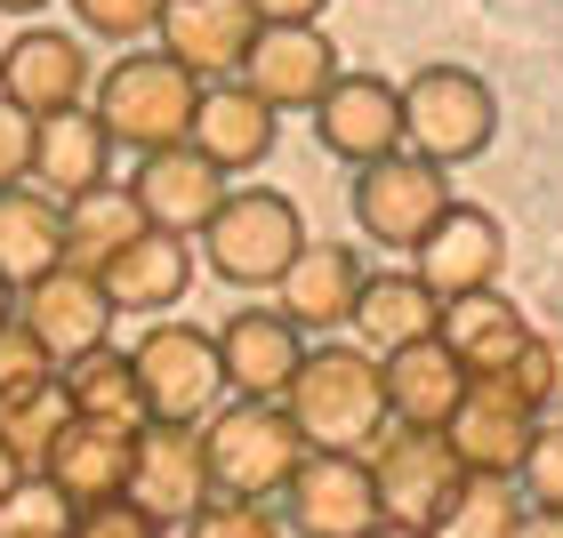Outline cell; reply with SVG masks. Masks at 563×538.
Returning <instances> with one entry per match:
<instances>
[{"mask_svg":"<svg viewBox=\"0 0 563 538\" xmlns=\"http://www.w3.org/2000/svg\"><path fill=\"white\" fill-rule=\"evenodd\" d=\"M306 450H371L387 434V378L371 346H306L298 378L282 386Z\"/></svg>","mask_w":563,"mask_h":538,"instance_id":"1","label":"cell"},{"mask_svg":"<svg viewBox=\"0 0 563 538\" xmlns=\"http://www.w3.org/2000/svg\"><path fill=\"white\" fill-rule=\"evenodd\" d=\"M201 458H210V491L218 498H282V482L298 474V426L282 402H250V394H225L210 418H201Z\"/></svg>","mask_w":563,"mask_h":538,"instance_id":"2","label":"cell"},{"mask_svg":"<svg viewBox=\"0 0 563 538\" xmlns=\"http://www.w3.org/2000/svg\"><path fill=\"white\" fill-rule=\"evenodd\" d=\"M194 249L225 290H274L282 266L306 249V217H298V201L274 193V186H234L218 201V217L194 234Z\"/></svg>","mask_w":563,"mask_h":538,"instance_id":"3","label":"cell"},{"mask_svg":"<svg viewBox=\"0 0 563 538\" xmlns=\"http://www.w3.org/2000/svg\"><path fill=\"white\" fill-rule=\"evenodd\" d=\"M194 97H201L194 72L177 65L169 48H145V57H113V65L89 81V113L113 130V145L162 153V145H186Z\"/></svg>","mask_w":563,"mask_h":538,"instance_id":"4","label":"cell"},{"mask_svg":"<svg viewBox=\"0 0 563 538\" xmlns=\"http://www.w3.org/2000/svg\"><path fill=\"white\" fill-rule=\"evenodd\" d=\"M499 137V97L483 72L467 65H419L411 81H402V145L427 153V161H475V153H492Z\"/></svg>","mask_w":563,"mask_h":538,"instance_id":"5","label":"cell"},{"mask_svg":"<svg viewBox=\"0 0 563 538\" xmlns=\"http://www.w3.org/2000/svg\"><path fill=\"white\" fill-rule=\"evenodd\" d=\"M443 210H451V169L411 153V145H395V153L354 169V225L378 249H419Z\"/></svg>","mask_w":563,"mask_h":538,"instance_id":"6","label":"cell"},{"mask_svg":"<svg viewBox=\"0 0 563 538\" xmlns=\"http://www.w3.org/2000/svg\"><path fill=\"white\" fill-rule=\"evenodd\" d=\"M363 458H371V482H378L387 523L434 530V523L451 515V498L467 491V467H459V450H451L443 426H387Z\"/></svg>","mask_w":563,"mask_h":538,"instance_id":"7","label":"cell"},{"mask_svg":"<svg viewBox=\"0 0 563 538\" xmlns=\"http://www.w3.org/2000/svg\"><path fill=\"white\" fill-rule=\"evenodd\" d=\"M137 362V386L145 410L169 426H201L210 410L225 402V370H218V329H194V322H145V338L130 346Z\"/></svg>","mask_w":563,"mask_h":538,"instance_id":"8","label":"cell"},{"mask_svg":"<svg viewBox=\"0 0 563 538\" xmlns=\"http://www.w3.org/2000/svg\"><path fill=\"white\" fill-rule=\"evenodd\" d=\"M282 523L298 538H371L387 523L378 506V482H371V458L363 450H306L298 474L282 482Z\"/></svg>","mask_w":563,"mask_h":538,"instance_id":"9","label":"cell"},{"mask_svg":"<svg viewBox=\"0 0 563 538\" xmlns=\"http://www.w3.org/2000/svg\"><path fill=\"white\" fill-rule=\"evenodd\" d=\"M16 322H24V338L65 370V362H81L89 346L113 338V298H106V281L81 273V266H48L16 290Z\"/></svg>","mask_w":563,"mask_h":538,"instance_id":"10","label":"cell"},{"mask_svg":"<svg viewBox=\"0 0 563 538\" xmlns=\"http://www.w3.org/2000/svg\"><path fill=\"white\" fill-rule=\"evenodd\" d=\"M121 498H137L145 515H162L169 530L194 523L210 506V458H201V426H169V418H145L137 442H130V482Z\"/></svg>","mask_w":563,"mask_h":538,"instance_id":"11","label":"cell"},{"mask_svg":"<svg viewBox=\"0 0 563 538\" xmlns=\"http://www.w3.org/2000/svg\"><path fill=\"white\" fill-rule=\"evenodd\" d=\"M89 41L81 33H57V24H24V33L0 48V97L16 113H65V105H89Z\"/></svg>","mask_w":563,"mask_h":538,"instance_id":"12","label":"cell"},{"mask_svg":"<svg viewBox=\"0 0 563 538\" xmlns=\"http://www.w3.org/2000/svg\"><path fill=\"white\" fill-rule=\"evenodd\" d=\"M443 434H451V450H459L467 474H507L516 482L531 434H540V410L507 386V378H467V394H459V410L443 418Z\"/></svg>","mask_w":563,"mask_h":538,"instance_id":"13","label":"cell"},{"mask_svg":"<svg viewBox=\"0 0 563 538\" xmlns=\"http://www.w3.org/2000/svg\"><path fill=\"white\" fill-rule=\"evenodd\" d=\"M339 72L346 65H339V48H330L322 24H258V41H250V57H242V81L258 89L274 113H314Z\"/></svg>","mask_w":563,"mask_h":538,"instance_id":"14","label":"cell"},{"mask_svg":"<svg viewBox=\"0 0 563 538\" xmlns=\"http://www.w3.org/2000/svg\"><path fill=\"white\" fill-rule=\"evenodd\" d=\"M130 193H137V210L153 234H201V225L218 217V201L234 193V177H225L210 153H194V145H162V153H137V177H130Z\"/></svg>","mask_w":563,"mask_h":538,"instance_id":"15","label":"cell"},{"mask_svg":"<svg viewBox=\"0 0 563 538\" xmlns=\"http://www.w3.org/2000/svg\"><path fill=\"white\" fill-rule=\"evenodd\" d=\"M499 266H507V234H499L492 210H475V201H451V210L427 225V242L411 249V273L434 298L499 290Z\"/></svg>","mask_w":563,"mask_h":538,"instance_id":"16","label":"cell"},{"mask_svg":"<svg viewBox=\"0 0 563 538\" xmlns=\"http://www.w3.org/2000/svg\"><path fill=\"white\" fill-rule=\"evenodd\" d=\"M298 362H306V329L282 314V305H242V314H225V329H218L225 394L282 402V386L298 378Z\"/></svg>","mask_w":563,"mask_h":538,"instance_id":"17","label":"cell"},{"mask_svg":"<svg viewBox=\"0 0 563 538\" xmlns=\"http://www.w3.org/2000/svg\"><path fill=\"white\" fill-rule=\"evenodd\" d=\"M274 130H282V113L242 81V72H225V81H201L194 121H186V145L210 153L225 177H242V169H258L274 153Z\"/></svg>","mask_w":563,"mask_h":538,"instance_id":"18","label":"cell"},{"mask_svg":"<svg viewBox=\"0 0 563 538\" xmlns=\"http://www.w3.org/2000/svg\"><path fill=\"white\" fill-rule=\"evenodd\" d=\"M314 137H322V153H339L346 169L395 153L402 145V89L378 81V72H339V81L322 89V105H314Z\"/></svg>","mask_w":563,"mask_h":538,"instance_id":"19","label":"cell"},{"mask_svg":"<svg viewBox=\"0 0 563 538\" xmlns=\"http://www.w3.org/2000/svg\"><path fill=\"white\" fill-rule=\"evenodd\" d=\"M363 249H346V242H306L290 266H282L274 281V305L290 314L306 338H322V329H346L354 322V298H363Z\"/></svg>","mask_w":563,"mask_h":538,"instance_id":"20","label":"cell"},{"mask_svg":"<svg viewBox=\"0 0 563 538\" xmlns=\"http://www.w3.org/2000/svg\"><path fill=\"white\" fill-rule=\"evenodd\" d=\"M250 41H258V9H250V0H169L162 9V48L194 72V81L242 72Z\"/></svg>","mask_w":563,"mask_h":538,"instance_id":"21","label":"cell"},{"mask_svg":"<svg viewBox=\"0 0 563 538\" xmlns=\"http://www.w3.org/2000/svg\"><path fill=\"white\" fill-rule=\"evenodd\" d=\"M33 186L48 201H73V193H89V186H113V130L89 105L41 113L33 121Z\"/></svg>","mask_w":563,"mask_h":538,"instance_id":"22","label":"cell"},{"mask_svg":"<svg viewBox=\"0 0 563 538\" xmlns=\"http://www.w3.org/2000/svg\"><path fill=\"white\" fill-rule=\"evenodd\" d=\"M194 273H201L194 242H186V234H153V225H145V234L121 249V258L97 273V281H106L113 314H169V305H186Z\"/></svg>","mask_w":563,"mask_h":538,"instance_id":"23","label":"cell"},{"mask_svg":"<svg viewBox=\"0 0 563 538\" xmlns=\"http://www.w3.org/2000/svg\"><path fill=\"white\" fill-rule=\"evenodd\" d=\"M378 378H387V426H443L459 394H467V370H459V354L443 338L378 354Z\"/></svg>","mask_w":563,"mask_h":538,"instance_id":"24","label":"cell"},{"mask_svg":"<svg viewBox=\"0 0 563 538\" xmlns=\"http://www.w3.org/2000/svg\"><path fill=\"white\" fill-rule=\"evenodd\" d=\"M434 338L459 354V370H467V378H499V370L531 346V322H523L516 298L467 290V298H443V329H434Z\"/></svg>","mask_w":563,"mask_h":538,"instance_id":"25","label":"cell"},{"mask_svg":"<svg viewBox=\"0 0 563 538\" xmlns=\"http://www.w3.org/2000/svg\"><path fill=\"white\" fill-rule=\"evenodd\" d=\"M130 442L137 434H121V426L73 418L57 442L41 450V474L57 482L73 506H106V498H121V482H130Z\"/></svg>","mask_w":563,"mask_h":538,"instance_id":"26","label":"cell"},{"mask_svg":"<svg viewBox=\"0 0 563 538\" xmlns=\"http://www.w3.org/2000/svg\"><path fill=\"white\" fill-rule=\"evenodd\" d=\"M371 354H395V346H419L443 329V298L427 290L419 273H363V298H354V322Z\"/></svg>","mask_w":563,"mask_h":538,"instance_id":"27","label":"cell"},{"mask_svg":"<svg viewBox=\"0 0 563 538\" xmlns=\"http://www.w3.org/2000/svg\"><path fill=\"white\" fill-rule=\"evenodd\" d=\"M65 402H73V418H97V426H121V434H137L153 410H145V386H137V362H130V346H89L81 362H65Z\"/></svg>","mask_w":563,"mask_h":538,"instance_id":"28","label":"cell"},{"mask_svg":"<svg viewBox=\"0 0 563 538\" xmlns=\"http://www.w3.org/2000/svg\"><path fill=\"white\" fill-rule=\"evenodd\" d=\"M137 234H145V210L130 186H89L65 201V266H81V273H106Z\"/></svg>","mask_w":563,"mask_h":538,"instance_id":"29","label":"cell"},{"mask_svg":"<svg viewBox=\"0 0 563 538\" xmlns=\"http://www.w3.org/2000/svg\"><path fill=\"white\" fill-rule=\"evenodd\" d=\"M48 266H65V201H48L41 186H9L0 193V273L24 290Z\"/></svg>","mask_w":563,"mask_h":538,"instance_id":"30","label":"cell"},{"mask_svg":"<svg viewBox=\"0 0 563 538\" xmlns=\"http://www.w3.org/2000/svg\"><path fill=\"white\" fill-rule=\"evenodd\" d=\"M65 426H73V402H65V378L57 370L33 378V386H16V394H0V434L16 442L24 467H41V450L57 442Z\"/></svg>","mask_w":563,"mask_h":538,"instance_id":"31","label":"cell"},{"mask_svg":"<svg viewBox=\"0 0 563 538\" xmlns=\"http://www.w3.org/2000/svg\"><path fill=\"white\" fill-rule=\"evenodd\" d=\"M516 515H523V491L507 474H467V491L451 498L434 538H516Z\"/></svg>","mask_w":563,"mask_h":538,"instance_id":"32","label":"cell"},{"mask_svg":"<svg viewBox=\"0 0 563 538\" xmlns=\"http://www.w3.org/2000/svg\"><path fill=\"white\" fill-rule=\"evenodd\" d=\"M73 515H81V506L33 467L9 498H0V538H73Z\"/></svg>","mask_w":563,"mask_h":538,"instance_id":"33","label":"cell"},{"mask_svg":"<svg viewBox=\"0 0 563 538\" xmlns=\"http://www.w3.org/2000/svg\"><path fill=\"white\" fill-rule=\"evenodd\" d=\"M499 378H507L531 410H540V418H555V410H563V338H540V329H531V346H523Z\"/></svg>","mask_w":563,"mask_h":538,"instance_id":"34","label":"cell"},{"mask_svg":"<svg viewBox=\"0 0 563 538\" xmlns=\"http://www.w3.org/2000/svg\"><path fill=\"white\" fill-rule=\"evenodd\" d=\"M162 9H169V0H73V24H81L89 41L130 48L145 33H162Z\"/></svg>","mask_w":563,"mask_h":538,"instance_id":"35","label":"cell"},{"mask_svg":"<svg viewBox=\"0 0 563 538\" xmlns=\"http://www.w3.org/2000/svg\"><path fill=\"white\" fill-rule=\"evenodd\" d=\"M516 491H523V506H563V418H540V434H531V450L516 467Z\"/></svg>","mask_w":563,"mask_h":538,"instance_id":"36","label":"cell"},{"mask_svg":"<svg viewBox=\"0 0 563 538\" xmlns=\"http://www.w3.org/2000/svg\"><path fill=\"white\" fill-rule=\"evenodd\" d=\"M186 538H282V523L266 515L258 498H210L194 523H177Z\"/></svg>","mask_w":563,"mask_h":538,"instance_id":"37","label":"cell"},{"mask_svg":"<svg viewBox=\"0 0 563 538\" xmlns=\"http://www.w3.org/2000/svg\"><path fill=\"white\" fill-rule=\"evenodd\" d=\"M73 538H169V523L145 515L137 498H106V506H81V515H73Z\"/></svg>","mask_w":563,"mask_h":538,"instance_id":"38","label":"cell"},{"mask_svg":"<svg viewBox=\"0 0 563 538\" xmlns=\"http://www.w3.org/2000/svg\"><path fill=\"white\" fill-rule=\"evenodd\" d=\"M9 186H33V113H16L0 97V193Z\"/></svg>","mask_w":563,"mask_h":538,"instance_id":"39","label":"cell"},{"mask_svg":"<svg viewBox=\"0 0 563 538\" xmlns=\"http://www.w3.org/2000/svg\"><path fill=\"white\" fill-rule=\"evenodd\" d=\"M57 362L24 338V322H0V394H16V386H33V378H48Z\"/></svg>","mask_w":563,"mask_h":538,"instance_id":"40","label":"cell"},{"mask_svg":"<svg viewBox=\"0 0 563 538\" xmlns=\"http://www.w3.org/2000/svg\"><path fill=\"white\" fill-rule=\"evenodd\" d=\"M258 9V24H322L330 0H250Z\"/></svg>","mask_w":563,"mask_h":538,"instance_id":"41","label":"cell"},{"mask_svg":"<svg viewBox=\"0 0 563 538\" xmlns=\"http://www.w3.org/2000/svg\"><path fill=\"white\" fill-rule=\"evenodd\" d=\"M516 538H563V506H523V515H516Z\"/></svg>","mask_w":563,"mask_h":538,"instance_id":"42","label":"cell"},{"mask_svg":"<svg viewBox=\"0 0 563 538\" xmlns=\"http://www.w3.org/2000/svg\"><path fill=\"white\" fill-rule=\"evenodd\" d=\"M24 474H33V467H24V458H16V442H9V434H0V498H9L16 482H24Z\"/></svg>","mask_w":563,"mask_h":538,"instance_id":"43","label":"cell"},{"mask_svg":"<svg viewBox=\"0 0 563 538\" xmlns=\"http://www.w3.org/2000/svg\"><path fill=\"white\" fill-rule=\"evenodd\" d=\"M371 538H434V530H419V523H378Z\"/></svg>","mask_w":563,"mask_h":538,"instance_id":"44","label":"cell"},{"mask_svg":"<svg viewBox=\"0 0 563 538\" xmlns=\"http://www.w3.org/2000/svg\"><path fill=\"white\" fill-rule=\"evenodd\" d=\"M0 322H16V281L0 273Z\"/></svg>","mask_w":563,"mask_h":538,"instance_id":"45","label":"cell"},{"mask_svg":"<svg viewBox=\"0 0 563 538\" xmlns=\"http://www.w3.org/2000/svg\"><path fill=\"white\" fill-rule=\"evenodd\" d=\"M0 9H9V16H41L48 0H0Z\"/></svg>","mask_w":563,"mask_h":538,"instance_id":"46","label":"cell"}]
</instances>
